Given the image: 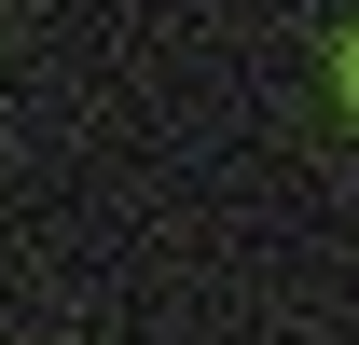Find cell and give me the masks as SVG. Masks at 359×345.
<instances>
[{
  "label": "cell",
  "mask_w": 359,
  "mask_h": 345,
  "mask_svg": "<svg viewBox=\"0 0 359 345\" xmlns=\"http://www.w3.org/2000/svg\"><path fill=\"white\" fill-rule=\"evenodd\" d=\"M346 83H359V42H346Z\"/></svg>",
  "instance_id": "obj_1"
}]
</instances>
